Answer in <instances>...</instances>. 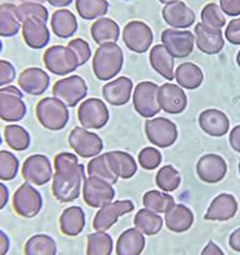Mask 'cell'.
<instances>
[{
    "instance_id": "cell-1",
    "label": "cell",
    "mask_w": 240,
    "mask_h": 255,
    "mask_svg": "<svg viewBox=\"0 0 240 255\" xmlns=\"http://www.w3.org/2000/svg\"><path fill=\"white\" fill-rule=\"evenodd\" d=\"M54 170L51 191L55 199L62 203L78 199L85 179V168L78 156L67 151L59 153L54 158Z\"/></svg>"
},
{
    "instance_id": "cell-2",
    "label": "cell",
    "mask_w": 240,
    "mask_h": 255,
    "mask_svg": "<svg viewBox=\"0 0 240 255\" xmlns=\"http://www.w3.org/2000/svg\"><path fill=\"white\" fill-rule=\"evenodd\" d=\"M124 54L117 43L99 45L93 58V70L99 80H110L123 69Z\"/></svg>"
},
{
    "instance_id": "cell-3",
    "label": "cell",
    "mask_w": 240,
    "mask_h": 255,
    "mask_svg": "<svg viewBox=\"0 0 240 255\" xmlns=\"http://www.w3.org/2000/svg\"><path fill=\"white\" fill-rule=\"evenodd\" d=\"M35 115L41 127L51 131L62 130L69 122V109L55 97L39 100L35 107Z\"/></svg>"
},
{
    "instance_id": "cell-4",
    "label": "cell",
    "mask_w": 240,
    "mask_h": 255,
    "mask_svg": "<svg viewBox=\"0 0 240 255\" xmlns=\"http://www.w3.org/2000/svg\"><path fill=\"white\" fill-rule=\"evenodd\" d=\"M43 60L46 69L58 77H67L80 67L74 51L64 45H54L46 49Z\"/></svg>"
},
{
    "instance_id": "cell-5",
    "label": "cell",
    "mask_w": 240,
    "mask_h": 255,
    "mask_svg": "<svg viewBox=\"0 0 240 255\" xmlns=\"http://www.w3.org/2000/svg\"><path fill=\"white\" fill-rule=\"evenodd\" d=\"M26 115V104L20 88L8 85L0 88V119L6 123H18Z\"/></svg>"
},
{
    "instance_id": "cell-6",
    "label": "cell",
    "mask_w": 240,
    "mask_h": 255,
    "mask_svg": "<svg viewBox=\"0 0 240 255\" xmlns=\"http://www.w3.org/2000/svg\"><path fill=\"white\" fill-rule=\"evenodd\" d=\"M11 203L16 214L30 219L40 213L43 208V197L33 184L25 181L15 190Z\"/></svg>"
},
{
    "instance_id": "cell-7",
    "label": "cell",
    "mask_w": 240,
    "mask_h": 255,
    "mask_svg": "<svg viewBox=\"0 0 240 255\" xmlns=\"http://www.w3.org/2000/svg\"><path fill=\"white\" fill-rule=\"evenodd\" d=\"M21 176L34 186L45 185L53 180L54 165L44 154H34L24 160L21 165Z\"/></svg>"
},
{
    "instance_id": "cell-8",
    "label": "cell",
    "mask_w": 240,
    "mask_h": 255,
    "mask_svg": "<svg viewBox=\"0 0 240 255\" xmlns=\"http://www.w3.org/2000/svg\"><path fill=\"white\" fill-rule=\"evenodd\" d=\"M88 94V85L79 75H70L58 80L53 87V97L62 100L67 107L74 108Z\"/></svg>"
},
{
    "instance_id": "cell-9",
    "label": "cell",
    "mask_w": 240,
    "mask_h": 255,
    "mask_svg": "<svg viewBox=\"0 0 240 255\" xmlns=\"http://www.w3.org/2000/svg\"><path fill=\"white\" fill-rule=\"evenodd\" d=\"M158 90L159 87L153 82H141L134 88L133 104L138 114L150 119L160 112Z\"/></svg>"
},
{
    "instance_id": "cell-10",
    "label": "cell",
    "mask_w": 240,
    "mask_h": 255,
    "mask_svg": "<svg viewBox=\"0 0 240 255\" xmlns=\"http://www.w3.org/2000/svg\"><path fill=\"white\" fill-rule=\"evenodd\" d=\"M109 109L103 100L90 98L84 100L78 109V119L85 129H102L109 122Z\"/></svg>"
},
{
    "instance_id": "cell-11",
    "label": "cell",
    "mask_w": 240,
    "mask_h": 255,
    "mask_svg": "<svg viewBox=\"0 0 240 255\" xmlns=\"http://www.w3.org/2000/svg\"><path fill=\"white\" fill-rule=\"evenodd\" d=\"M83 198L89 207L100 209L113 202L115 198V190L113 184L97 176L89 175L83 183Z\"/></svg>"
},
{
    "instance_id": "cell-12",
    "label": "cell",
    "mask_w": 240,
    "mask_h": 255,
    "mask_svg": "<svg viewBox=\"0 0 240 255\" xmlns=\"http://www.w3.org/2000/svg\"><path fill=\"white\" fill-rule=\"evenodd\" d=\"M145 134L148 140L158 148H169L178 139L176 125L171 120L161 117L146 120Z\"/></svg>"
},
{
    "instance_id": "cell-13",
    "label": "cell",
    "mask_w": 240,
    "mask_h": 255,
    "mask_svg": "<svg viewBox=\"0 0 240 255\" xmlns=\"http://www.w3.org/2000/svg\"><path fill=\"white\" fill-rule=\"evenodd\" d=\"M161 43L173 58H188L194 50L195 36L189 30L165 29L161 33Z\"/></svg>"
},
{
    "instance_id": "cell-14",
    "label": "cell",
    "mask_w": 240,
    "mask_h": 255,
    "mask_svg": "<svg viewBox=\"0 0 240 255\" xmlns=\"http://www.w3.org/2000/svg\"><path fill=\"white\" fill-rule=\"evenodd\" d=\"M69 144L82 158H95L100 155L103 150L102 138L83 127L73 129L69 135Z\"/></svg>"
},
{
    "instance_id": "cell-15",
    "label": "cell",
    "mask_w": 240,
    "mask_h": 255,
    "mask_svg": "<svg viewBox=\"0 0 240 255\" xmlns=\"http://www.w3.org/2000/svg\"><path fill=\"white\" fill-rule=\"evenodd\" d=\"M153 31L150 26L140 20L129 21L123 29V41L131 51L143 54L150 49L153 43Z\"/></svg>"
},
{
    "instance_id": "cell-16",
    "label": "cell",
    "mask_w": 240,
    "mask_h": 255,
    "mask_svg": "<svg viewBox=\"0 0 240 255\" xmlns=\"http://www.w3.org/2000/svg\"><path fill=\"white\" fill-rule=\"evenodd\" d=\"M133 210L134 204L130 200H118V202L109 203L100 208L99 212L95 214L93 228L95 232H107L118 222L120 217L131 213Z\"/></svg>"
},
{
    "instance_id": "cell-17",
    "label": "cell",
    "mask_w": 240,
    "mask_h": 255,
    "mask_svg": "<svg viewBox=\"0 0 240 255\" xmlns=\"http://www.w3.org/2000/svg\"><path fill=\"white\" fill-rule=\"evenodd\" d=\"M158 100L160 109L173 115L184 112L188 104L187 94L183 88L171 83H165L159 87Z\"/></svg>"
},
{
    "instance_id": "cell-18",
    "label": "cell",
    "mask_w": 240,
    "mask_h": 255,
    "mask_svg": "<svg viewBox=\"0 0 240 255\" xmlns=\"http://www.w3.org/2000/svg\"><path fill=\"white\" fill-rule=\"evenodd\" d=\"M18 85L21 92L29 95L44 94L50 87V77L48 73L40 68H26L18 77Z\"/></svg>"
},
{
    "instance_id": "cell-19",
    "label": "cell",
    "mask_w": 240,
    "mask_h": 255,
    "mask_svg": "<svg viewBox=\"0 0 240 255\" xmlns=\"http://www.w3.org/2000/svg\"><path fill=\"white\" fill-rule=\"evenodd\" d=\"M228 165L218 154H205L198 160L197 174L200 180L209 184L219 183L227 175Z\"/></svg>"
},
{
    "instance_id": "cell-20",
    "label": "cell",
    "mask_w": 240,
    "mask_h": 255,
    "mask_svg": "<svg viewBox=\"0 0 240 255\" xmlns=\"http://www.w3.org/2000/svg\"><path fill=\"white\" fill-rule=\"evenodd\" d=\"M164 21L173 29H187L195 23V13L184 1L166 4L161 10Z\"/></svg>"
},
{
    "instance_id": "cell-21",
    "label": "cell",
    "mask_w": 240,
    "mask_h": 255,
    "mask_svg": "<svg viewBox=\"0 0 240 255\" xmlns=\"http://www.w3.org/2000/svg\"><path fill=\"white\" fill-rule=\"evenodd\" d=\"M194 33L198 49L204 54L215 55L224 48V38L220 29H213L203 23H198L195 25Z\"/></svg>"
},
{
    "instance_id": "cell-22",
    "label": "cell",
    "mask_w": 240,
    "mask_h": 255,
    "mask_svg": "<svg viewBox=\"0 0 240 255\" xmlns=\"http://www.w3.org/2000/svg\"><path fill=\"white\" fill-rule=\"evenodd\" d=\"M21 35L26 45L31 49H43L50 41L48 23L38 19H28L21 24Z\"/></svg>"
},
{
    "instance_id": "cell-23",
    "label": "cell",
    "mask_w": 240,
    "mask_h": 255,
    "mask_svg": "<svg viewBox=\"0 0 240 255\" xmlns=\"http://www.w3.org/2000/svg\"><path fill=\"white\" fill-rule=\"evenodd\" d=\"M133 89V82L128 77H120L103 87V97L110 105L121 107L129 103Z\"/></svg>"
},
{
    "instance_id": "cell-24",
    "label": "cell",
    "mask_w": 240,
    "mask_h": 255,
    "mask_svg": "<svg viewBox=\"0 0 240 255\" xmlns=\"http://www.w3.org/2000/svg\"><path fill=\"white\" fill-rule=\"evenodd\" d=\"M238 212V202L232 194L222 193L217 195L207 213H205V219L212 220V222H225L235 217Z\"/></svg>"
},
{
    "instance_id": "cell-25",
    "label": "cell",
    "mask_w": 240,
    "mask_h": 255,
    "mask_svg": "<svg viewBox=\"0 0 240 255\" xmlns=\"http://www.w3.org/2000/svg\"><path fill=\"white\" fill-rule=\"evenodd\" d=\"M199 125L202 130L210 136H224L230 128L227 115L218 109H207L200 113Z\"/></svg>"
},
{
    "instance_id": "cell-26",
    "label": "cell",
    "mask_w": 240,
    "mask_h": 255,
    "mask_svg": "<svg viewBox=\"0 0 240 255\" xmlns=\"http://www.w3.org/2000/svg\"><path fill=\"white\" fill-rule=\"evenodd\" d=\"M145 237L136 228L125 230L115 244L117 255H141L145 249Z\"/></svg>"
},
{
    "instance_id": "cell-27",
    "label": "cell",
    "mask_w": 240,
    "mask_h": 255,
    "mask_svg": "<svg viewBox=\"0 0 240 255\" xmlns=\"http://www.w3.org/2000/svg\"><path fill=\"white\" fill-rule=\"evenodd\" d=\"M50 28L58 38H72L78 30L77 16L69 9H58L51 14Z\"/></svg>"
},
{
    "instance_id": "cell-28",
    "label": "cell",
    "mask_w": 240,
    "mask_h": 255,
    "mask_svg": "<svg viewBox=\"0 0 240 255\" xmlns=\"http://www.w3.org/2000/svg\"><path fill=\"white\" fill-rule=\"evenodd\" d=\"M151 67L158 74H160L164 79L173 80L175 79V64H174V58L169 54L165 46L163 44L153 46L150 49V55H149Z\"/></svg>"
},
{
    "instance_id": "cell-29",
    "label": "cell",
    "mask_w": 240,
    "mask_h": 255,
    "mask_svg": "<svg viewBox=\"0 0 240 255\" xmlns=\"http://www.w3.org/2000/svg\"><path fill=\"white\" fill-rule=\"evenodd\" d=\"M164 222L171 232L184 233L194 224V214L185 205L175 204L168 213H165Z\"/></svg>"
},
{
    "instance_id": "cell-30",
    "label": "cell",
    "mask_w": 240,
    "mask_h": 255,
    "mask_svg": "<svg viewBox=\"0 0 240 255\" xmlns=\"http://www.w3.org/2000/svg\"><path fill=\"white\" fill-rule=\"evenodd\" d=\"M105 156H107L110 169L118 178L129 179L135 175L138 165H136L135 159L130 154L125 153V151L115 150L105 153Z\"/></svg>"
},
{
    "instance_id": "cell-31",
    "label": "cell",
    "mask_w": 240,
    "mask_h": 255,
    "mask_svg": "<svg viewBox=\"0 0 240 255\" xmlns=\"http://www.w3.org/2000/svg\"><path fill=\"white\" fill-rule=\"evenodd\" d=\"M18 5L13 3L0 4V38H11L21 30Z\"/></svg>"
},
{
    "instance_id": "cell-32",
    "label": "cell",
    "mask_w": 240,
    "mask_h": 255,
    "mask_svg": "<svg viewBox=\"0 0 240 255\" xmlns=\"http://www.w3.org/2000/svg\"><path fill=\"white\" fill-rule=\"evenodd\" d=\"M92 38L99 45L108 43H117L120 38V28L115 20L110 18L97 19L90 28Z\"/></svg>"
},
{
    "instance_id": "cell-33",
    "label": "cell",
    "mask_w": 240,
    "mask_h": 255,
    "mask_svg": "<svg viewBox=\"0 0 240 255\" xmlns=\"http://www.w3.org/2000/svg\"><path fill=\"white\" fill-rule=\"evenodd\" d=\"M85 228L84 210L79 207L67 208L60 217V230L67 237H78Z\"/></svg>"
},
{
    "instance_id": "cell-34",
    "label": "cell",
    "mask_w": 240,
    "mask_h": 255,
    "mask_svg": "<svg viewBox=\"0 0 240 255\" xmlns=\"http://www.w3.org/2000/svg\"><path fill=\"white\" fill-rule=\"evenodd\" d=\"M175 79L178 82L179 87L194 90L198 89L203 84L204 74H203V70L195 64L183 63L176 68Z\"/></svg>"
},
{
    "instance_id": "cell-35",
    "label": "cell",
    "mask_w": 240,
    "mask_h": 255,
    "mask_svg": "<svg viewBox=\"0 0 240 255\" xmlns=\"http://www.w3.org/2000/svg\"><path fill=\"white\" fill-rule=\"evenodd\" d=\"M163 224L164 219L160 217V214L151 212L149 209L139 210L134 218V227L148 237L158 234L163 228Z\"/></svg>"
},
{
    "instance_id": "cell-36",
    "label": "cell",
    "mask_w": 240,
    "mask_h": 255,
    "mask_svg": "<svg viewBox=\"0 0 240 255\" xmlns=\"http://www.w3.org/2000/svg\"><path fill=\"white\" fill-rule=\"evenodd\" d=\"M58 245L56 242L46 234H35L26 240L24 245L25 255H56Z\"/></svg>"
},
{
    "instance_id": "cell-37",
    "label": "cell",
    "mask_w": 240,
    "mask_h": 255,
    "mask_svg": "<svg viewBox=\"0 0 240 255\" xmlns=\"http://www.w3.org/2000/svg\"><path fill=\"white\" fill-rule=\"evenodd\" d=\"M4 140L6 141L9 148L15 151H25L31 143L29 131L16 123L4 128Z\"/></svg>"
},
{
    "instance_id": "cell-38",
    "label": "cell",
    "mask_w": 240,
    "mask_h": 255,
    "mask_svg": "<svg viewBox=\"0 0 240 255\" xmlns=\"http://www.w3.org/2000/svg\"><path fill=\"white\" fill-rule=\"evenodd\" d=\"M75 9L84 20H97L109 11L108 0H75Z\"/></svg>"
},
{
    "instance_id": "cell-39",
    "label": "cell",
    "mask_w": 240,
    "mask_h": 255,
    "mask_svg": "<svg viewBox=\"0 0 240 255\" xmlns=\"http://www.w3.org/2000/svg\"><path fill=\"white\" fill-rule=\"evenodd\" d=\"M143 204L145 209L154 213H168L175 205V200L170 194L160 190H149L143 197Z\"/></svg>"
},
{
    "instance_id": "cell-40",
    "label": "cell",
    "mask_w": 240,
    "mask_h": 255,
    "mask_svg": "<svg viewBox=\"0 0 240 255\" xmlns=\"http://www.w3.org/2000/svg\"><path fill=\"white\" fill-rule=\"evenodd\" d=\"M113 250L114 242L107 232H95L88 235L87 255H112Z\"/></svg>"
},
{
    "instance_id": "cell-41",
    "label": "cell",
    "mask_w": 240,
    "mask_h": 255,
    "mask_svg": "<svg viewBox=\"0 0 240 255\" xmlns=\"http://www.w3.org/2000/svg\"><path fill=\"white\" fill-rule=\"evenodd\" d=\"M155 183L158 188H160V190L165 191V193H171L179 188L182 183V176L174 166L165 165L160 168V170L156 174Z\"/></svg>"
},
{
    "instance_id": "cell-42",
    "label": "cell",
    "mask_w": 240,
    "mask_h": 255,
    "mask_svg": "<svg viewBox=\"0 0 240 255\" xmlns=\"http://www.w3.org/2000/svg\"><path fill=\"white\" fill-rule=\"evenodd\" d=\"M88 173H89L90 176H97V178L103 179V180L108 181L110 184H115L118 179H119L110 169L105 154L95 156V158H93L89 161V164H88Z\"/></svg>"
},
{
    "instance_id": "cell-43",
    "label": "cell",
    "mask_w": 240,
    "mask_h": 255,
    "mask_svg": "<svg viewBox=\"0 0 240 255\" xmlns=\"http://www.w3.org/2000/svg\"><path fill=\"white\" fill-rule=\"evenodd\" d=\"M20 163L15 154L9 150H0V181H10L16 178Z\"/></svg>"
},
{
    "instance_id": "cell-44",
    "label": "cell",
    "mask_w": 240,
    "mask_h": 255,
    "mask_svg": "<svg viewBox=\"0 0 240 255\" xmlns=\"http://www.w3.org/2000/svg\"><path fill=\"white\" fill-rule=\"evenodd\" d=\"M200 18H202V23L204 25L209 26L213 29H220L224 28L227 24V18L223 10L220 9V5L217 3H208L204 5L200 13Z\"/></svg>"
},
{
    "instance_id": "cell-45",
    "label": "cell",
    "mask_w": 240,
    "mask_h": 255,
    "mask_svg": "<svg viewBox=\"0 0 240 255\" xmlns=\"http://www.w3.org/2000/svg\"><path fill=\"white\" fill-rule=\"evenodd\" d=\"M18 13L21 21L28 19H38L48 23L50 19L46 6L43 5V3H36V1H21L18 5Z\"/></svg>"
},
{
    "instance_id": "cell-46",
    "label": "cell",
    "mask_w": 240,
    "mask_h": 255,
    "mask_svg": "<svg viewBox=\"0 0 240 255\" xmlns=\"http://www.w3.org/2000/svg\"><path fill=\"white\" fill-rule=\"evenodd\" d=\"M138 160L143 169H145V170H154V169H156L160 165L163 158H161V154L158 149L148 146V148H144L139 153Z\"/></svg>"
},
{
    "instance_id": "cell-47",
    "label": "cell",
    "mask_w": 240,
    "mask_h": 255,
    "mask_svg": "<svg viewBox=\"0 0 240 255\" xmlns=\"http://www.w3.org/2000/svg\"><path fill=\"white\" fill-rule=\"evenodd\" d=\"M70 49L75 53L78 60H79L80 65H84L90 58H92V50H90V46L84 39H73L70 40V43L68 44Z\"/></svg>"
},
{
    "instance_id": "cell-48",
    "label": "cell",
    "mask_w": 240,
    "mask_h": 255,
    "mask_svg": "<svg viewBox=\"0 0 240 255\" xmlns=\"http://www.w3.org/2000/svg\"><path fill=\"white\" fill-rule=\"evenodd\" d=\"M16 78V69L8 60L0 59V88L11 85Z\"/></svg>"
},
{
    "instance_id": "cell-49",
    "label": "cell",
    "mask_w": 240,
    "mask_h": 255,
    "mask_svg": "<svg viewBox=\"0 0 240 255\" xmlns=\"http://www.w3.org/2000/svg\"><path fill=\"white\" fill-rule=\"evenodd\" d=\"M225 38L233 45H240V18L230 20L225 29Z\"/></svg>"
},
{
    "instance_id": "cell-50",
    "label": "cell",
    "mask_w": 240,
    "mask_h": 255,
    "mask_svg": "<svg viewBox=\"0 0 240 255\" xmlns=\"http://www.w3.org/2000/svg\"><path fill=\"white\" fill-rule=\"evenodd\" d=\"M219 5L225 15L233 18L240 15V0H220Z\"/></svg>"
},
{
    "instance_id": "cell-51",
    "label": "cell",
    "mask_w": 240,
    "mask_h": 255,
    "mask_svg": "<svg viewBox=\"0 0 240 255\" xmlns=\"http://www.w3.org/2000/svg\"><path fill=\"white\" fill-rule=\"evenodd\" d=\"M229 141L232 148L235 151L240 153V125H237L235 128H233L232 131H230Z\"/></svg>"
},
{
    "instance_id": "cell-52",
    "label": "cell",
    "mask_w": 240,
    "mask_h": 255,
    "mask_svg": "<svg viewBox=\"0 0 240 255\" xmlns=\"http://www.w3.org/2000/svg\"><path fill=\"white\" fill-rule=\"evenodd\" d=\"M9 199H10V193L8 186L3 181H0V210H3L8 205Z\"/></svg>"
},
{
    "instance_id": "cell-53",
    "label": "cell",
    "mask_w": 240,
    "mask_h": 255,
    "mask_svg": "<svg viewBox=\"0 0 240 255\" xmlns=\"http://www.w3.org/2000/svg\"><path fill=\"white\" fill-rule=\"evenodd\" d=\"M200 255H225L224 252L220 249L219 245L215 244L214 242H209L202 250Z\"/></svg>"
},
{
    "instance_id": "cell-54",
    "label": "cell",
    "mask_w": 240,
    "mask_h": 255,
    "mask_svg": "<svg viewBox=\"0 0 240 255\" xmlns=\"http://www.w3.org/2000/svg\"><path fill=\"white\" fill-rule=\"evenodd\" d=\"M10 250V238L5 232L0 230V255H6Z\"/></svg>"
},
{
    "instance_id": "cell-55",
    "label": "cell",
    "mask_w": 240,
    "mask_h": 255,
    "mask_svg": "<svg viewBox=\"0 0 240 255\" xmlns=\"http://www.w3.org/2000/svg\"><path fill=\"white\" fill-rule=\"evenodd\" d=\"M229 247L234 252L240 253V228L235 229L229 237Z\"/></svg>"
},
{
    "instance_id": "cell-56",
    "label": "cell",
    "mask_w": 240,
    "mask_h": 255,
    "mask_svg": "<svg viewBox=\"0 0 240 255\" xmlns=\"http://www.w3.org/2000/svg\"><path fill=\"white\" fill-rule=\"evenodd\" d=\"M45 1L50 4L51 6H54V8L64 9V8H68V6H69L74 0H45Z\"/></svg>"
},
{
    "instance_id": "cell-57",
    "label": "cell",
    "mask_w": 240,
    "mask_h": 255,
    "mask_svg": "<svg viewBox=\"0 0 240 255\" xmlns=\"http://www.w3.org/2000/svg\"><path fill=\"white\" fill-rule=\"evenodd\" d=\"M159 3L164 4V5H166V4H171V3H175V1H179V0H158Z\"/></svg>"
},
{
    "instance_id": "cell-58",
    "label": "cell",
    "mask_w": 240,
    "mask_h": 255,
    "mask_svg": "<svg viewBox=\"0 0 240 255\" xmlns=\"http://www.w3.org/2000/svg\"><path fill=\"white\" fill-rule=\"evenodd\" d=\"M21 1H36V3H43L45 0H21Z\"/></svg>"
},
{
    "instance_id": "cell-59",
    "label": "cell",
    "mask_w": 240,
    "mask_h": 255,
    "mask_svg": "<svg viewBox=\"0 0 240 255\" xmlns=\"http://www.w3.org/2000/svg\"><path fill=\"white\" fill-rule=\"evenodd\" d=\"M237 64L240 67V50H239V53H238V55H237Z\"/></svg>"
},
{
    "instance_id": "cell-60",
    "label": "cell",
    "mask_w": 240,
    "mask_h": 255,
    "mask_svg": "<svg viewBox=\"0 0 240 255\" xmlns=\"http://www.w3.org/2000/svg\"><path fill=\"white\" fill-rule=\"evenodd\" d=\"M1 51H3V41L0 39V54H1Z\"/></svg>"
},
{
    "instance_id": "cell-61",
    "label": "cell",
    "mask_w": 240,
    "mask_h": 255,
    "mask_svg": "<svg viewBox=\"0 0 240 255\" xmlns=\"http://www.w3.org/2000/svg\"><path fill=\"white\" fill-rule=\"evenodd\" d=\"M3 139H4V136L1 135V133H0V146H1V144H3Z\"/></svg>"
},
{
    "instance_id": "cell-62",
    "label": "cell",
    "mask_w": 240,
    "mask_h": 255,
    "mask_svg": "<svg viewBox=\"0 0 240 255\" xmlns=\"http://www.w3.org/2000/svg\"><path fill=\"white\" fill-rule=\"evenodd\" d=\"M239 173H240V161H239Z\"/></svg>"
},
{
    "instance_id": "cell-63",
    "label": "cell",
    "mask_w": 240,
    "mask_h": 255,
    "mask_svg": "<svg viewBox=\"0 0 240 255\" xmlns=\"http://www.w3.org/2000/svg\"><path fill=\"white\" fill-rule=\"evenodd\" d=\"M124 1H130V0H124Z\"/></svg>"
}]
</instances>
